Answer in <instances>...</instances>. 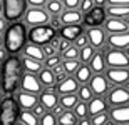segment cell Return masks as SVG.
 Wrapping results in <instances>:
<instances>
[{"label":"cell","mask_w":129,"mask_h":125,"mask_svg":"<svg viewBox=\"0 0 129 125\" xmlns=\"http://www.w3.org/2000/svg\"><path fill=\"white\" fill-rule=\"evenodd\" d=\"M87 67L91 68L92 75H104L106 70H107L104 53H102V52H97L96 55H94V58H92L91 62H89V65H87Z\"/></svg>","instance_id":"obj_23"},{"label":"cell","mask_w":129,"mask_h":125,"mask_svg":"<svg viewBox=\"0 0 129 125\" xmlns=\"http://www.w3.org/2000/svg\"><path fill=\"white\" fill-rule=\"evenodd\" d=\"M76 97H77L79 102L89 103V102L94 98V93H92V90H91L89 85H79V88H77V92H76Z\"/></svg>","instance_id":"obj_32"},{"label":"cell","mask_w":129,"mask_h":125,"mask_svg":"<svg viewBox=\"0 0 129 125\" xmlns=\"http://www.w3.org/2000/svg\"><path fill=\"white\" fill-rule=\"evenodd\" d=\"M60 58H62V60H79V48L71 45L66 52L60 53Z\"/></svg>","instance_id":"obj_37"},{"label":"cell","mask_w":129,"mask_h":125,"mask_svg":"<svg viewBox=\"0 0 129 125\" xmlns=\"http://www.w3.org/2000/svg\"><path fill=\"white\" fill-rule=\"evenodd\" d=\"M42 52H44V57H45V58L54 57V55H59V53L55 52V48L52 47V43H47V45H44V47H42Z\"/></svg>","instance_id":"obj_45"},{"label":"cell","mask_w":129,"mask_h":125,"mask_svg":"<svg viewBox=\"0 0 129 125\" xmlns=\"http://www.w3.org/2000/svg\"><path fill=\"white\" fill-rule=\"evenodd\" d=\"M15 125H24V123H22V122H17V123H15Z\"/></svg>","instance_id":"obj_60"},{"label":"cell","mask_w":129,"mask_h":125,"mask_svg":"<svg viewBox=\"0 0 129 125\" xmlns=\"http://www.w3.org/2000/svg\"><path fill=\"white\" fill-rule=\"evenodd\" d=\"M14 98L17 102L20 110H32L34 107L39 103V97L37 95H32V93H25V92H20L17 90L14 93Z\"/></svg>","instance_id":"obj_15"},{"label":"cell","mask_w":129,"mask_h":125,"mask_svg":"<svg viewBox=\"0 0 129 125\" xmlns=\"http://www.w3.org/2000/svg\"><path fill=\"white\" fill-rule=\"evenodd\" d=\"M89 120H91V125H106L109 122V115L107 113H99V115L89 117Z\"/></svg>","instance_id":"obj_40"},{"label":"cell","mask_w":129,"mask_h":125,"mask_svg":"<svg viewBox=\"0 0 129 125\" xmlns=\"http://www.w3.org/2000/svg\"><path fill=\"white\" fill-rule=\"evenodd\" d=\"M89 40V45L94 47L97 52H102L107 47V34L104 32L102 27H96V29H84Z\"/></svg>","instance_id":"obj_10"},{"label":"cell","mask_w":129,"mask_h":125,"mask_svg":"<svg viewBox=\"0 0 129 125\" xmlns=\"http://www.w3.org/2000/svg\"><path fill=\"white\" fill-rule=\"evenodd\" d=\"M106 125H114V123H112V122H111V120H109V122H107V123H106Z\"/></svg>","instance_id":"obj_59"},{"label":"cell","mask_w":129,"mask_h":125,"mask_svg":"<svg viewBox=\"0 0 129 125\" xmlns=\"http://www.w3.org/2000/svg\"><path fill=\"white\" fill-rule=\"evenodd\" d=\"M0 75H2V63H0Z\"/></svg>","instance_id":"obj_61"},{"label":"cell","mask_w":129,"mask_h":125,"mask_svg":"<svg viewBox=\"0 0 129 125\" xmlns=\"http://www.w3.org/2000/svg\"><path fill=\"white\" fill-rule=\"evenodd\" d=\"M102 29H104V32L107 34V37H109V35H117V34L129 32V27L126 25L124 20H121V19H109V17L106 19Z\"/></svg>","instance_id":"obj_16"},{"label":"cell","mask_w":129,"mask_h":125,"mask_svg":"<svg viewBox=\"0 0 129 125\" xmlns=\"http://www.w3.org/2000/svg\"><path fill=\"white\" fill-rule=\"evenodd\" d=\"M39 125H57V118L52 115V112H47L42 118H39Z\"/></svg>","instance_id":"obj_42"},{"label":"cell","mask_w":129,"mask_h":125,"mask_svg":"<svg viewBox=\"0 0 129 125\" xmlns=\"http://www.w3.org/2000/svg\"><path fill=\"white\" fill-rule=\"evenodd\" d=\"M60 65H62V70H64V73H66L67 77H74L82 63L79 62V60H62Z\"/></svg>","instance_id":"obj_31"},{"label":"cell","mask_w":129,"mask_h":125,"mask_svg":"<svg viewBox=\"0 0 129 125\" xmlns=\"http://www.w3.org/2000/svg\"><path fill=\"white\" fill-rule=\"evenodd\" d=\"M19 90L39 97L44 92V87H42V83L39 82V77H37V75H30V73H24V72H22Z\"/></svg>","instance_id":"obj_9"},{"label":"cell","mask_w":129,"mask_h":125,"mask_svg":"<svg viewBox=\"0 0 129 125\" xmlns=\"http://www.w3.org/2000/svg\"><path fill=\"white\" fill-rule=\"evenodd\" d=\"M62 63V58H60V55H54V57H49L44 60V68H49V70H52L54 67H57V65H60Z\"/></svg>","instance_id":"obj_39"},{"label":"cell","mask_w":129,"mask_h":125,"mask_svg":"<svg viewBox=\"0 0 129 125\" xmlns=\"http://www.w3.org/2000/svg\"><path fill=\"white\" fill-rule=\"evenodd\" d=\"M39 103H40L47 112H52L54 107L59 105V95L55 93L54 88H45V90L39 95Z\"/></svg>","instance_id":"obj_17"},{"label":"cell","mask_w":129,"mask_h":125,"mask_svg":"<svg viewBox=\"0 0 129 125\" xmlns=\"http://www.w3.org/2000/svg\"><path fill=\"white\" fill-rule=\"evenodd\" d=\"M57 125H77V117L74 115L72 110H66L57 118Z\"/></svg>","instance_id":"obj_35"},{"label":"cell","mask_w":129,"mask_h":125,"mask_svg":"<svg viewBox=\"0 0 129 125\" xmlns=\"http://www.w3.org/2000/svg\"><path fill=\"white\" fill-rule=\"evenodd\" d=\"M49 25L52 27L55 32H59V30L62 29V24H60V19L59 17H50V20H49Z\"/></svg>","instance_id":"obj_47"},{"label":"cell","mask_w":129,"mask_h":125,"mask_svg":"<svg viewBox=\"0 0 129 125\" xmlns=\"http://www.w3.org/2000/svg\"><path fill=\"white\" fill-rule=\"evenodd\" d=\"M27 0H5L4 2V17L9 24L22 22L25 12H27Z\"/></svg>","instance_id":"obj_4"},{"label":"cell","mask_w":129,"mask_h":125,"mask_svg":"<svg viewBox=\"0 0 129 125\" xmlns=\"http://www.w3.org/2000/svg\"><path fill=\"white\" fill-rule=\"evenodd\" d=\"M19 122H22L24 125H39V118L32 113V110H20Z\"/></svg>","instance_id":"obj_34"},{"label":"cell","mask_w":129,"mask_h":125,"mask_svg":"<svg viewBox=\"0 0 129 125\" xmlns=\"http://www.w3.org/2000/svg\"><path fill=\"white\" fill-rule=\"evenodd\" d=\"M5 47V40H4V35H0V48Z\"/></svg>","instance_id":"obj_54"},{"label":"cell","mask_w":129,"mask_h":125,"mask_svg":"<svg viewBox=\"0 0 129 125\" xmlns=\"http://www.w3.org/2000/svg\"><path fill=\"white\" fill-rule=\"evenodd\" d=\"M77 97L76 93H72V95H62L59 97V105L62 107L64 110H74V107L77 105Z\"/></svg>","instance_id":"obj_33"},{"label":"cell","mask_w":129,"mask_h":125,"mask_svg":"<svg viewBox=\"0 0 129 125\" xmlns=\"http://www.w3.org/2000/svg\"><path fill=\"white\" fill-rule=\"evenodd\" d=\"M104 98L109 108L129 105V87H111V90L107 92Z\"/></svg>","instance_id":"obj_7"},{"label":"cell","mask_w":129,"mask_h":125,"mask_svg":"<svg viewBox=\"0 0 129 125\" xmlns=\"http://www.w3.org/2000/svg\"><path fill=\"white\" fill-rule=\"evenodd\" d=\"M96 53H97V50L94 47H91V45L81 48V50H79V62H81L82 65H89V62L94 58Z\"/></svg>","instance_id":"obj_30"},{"label":"cell","mask_w":129,"mask_h":125,"mask_svg":"<svg viewBox=\"0 0 129 125\" xmlns=\"http://www.w3.org/2000/svg\"><path fill=\"white\" fill-rule=\"evenodd\" d=\"M20 57H27V58H32V60H37V62H42L45 60L44 57V52H42V47L39 45H34V43L27 42V45L24 47V50L20 52Z\"/></svg>","instance_id":"obj_24"},{"label":"cell","mask_w":129,"mask_h":125,"mask_svg":"<svg viewBox=\"0 0 129 125\" xmlns=\"http://www.w3.org/2000/svg\"><path fill=\"white\" fill-rule=\"evenodd\" d=\"M20 67H22V72L24 73L39 75V73L42 72V68H44V63L37 62V60H32V58H27V57H20Z\"/></svg>","instance_id":"obj_22"},{"label":"cell","mask_w":129,"mask_h":125,"mask_svg":"<svg viewBox=\"0 0 129 125\" xmlns=\"http://www.w3.org/2000/svg\"><path fill=\"white\" fill-rule=\"evenodd\" d=\"M20 77H22L20 57L19 55H10L2 65V93L5 97L14 95L19 90Z\"/></svg>","instance_id":"obj_1"},{"label":"cell","mask_w":129,"mask_h":125,"mask_svg":"<svg viewBox=\"0 0 129 125\" xmlns=\"http://www.w3.org/2000/svg\"><path fill=\"white\" fill-rule=\"evenodd\" d=\"M62 27H71V25H82L84 17L79 10H64V14L59 17Z\"/></svg>","instance_id":"obj_21"},{"label":"cell","mask_w":129,"mask_h":125,"mask_svg":"<svg viewBox=\"0 0 129 125\" xmlns=\"http://www.w3.org/2000/svg\"><path fill=\"white\" fill-rule=\"evenodd\" d=\"M72 112L77 117V120H82V118H87L89 117V108H87V103H84V102H77V105L74 107Z\"/></svg>","instance_id":"obj_36"},{"label":"cell","mask_w":129,"mask_h":125,"mask_svg":"<svg viewBox=\"0 0 129 125\" xmlns=\"http://www.w3.org/2000/svg\"><path fill=\"white\" fill-rule=\"evenodd\" d=\"M50 15L45 12V9H27L24 19V25L27 29H35V27H42V25H49Z\"/></svg>","instance_id":"obj_6"},{"label":"cell","mask_w":129,"mask_h":125,"mask_svg":"<svg viewBox=\"0 0 129 125\" xmlns=\"http://www.w3.org/2000/svg\"><path fill=\"white\" fill-rule=\"evenodd\" d=\"M94 7H96V5H94V0H81V2H79V12H81L82 17L87 15Z\"/></svg>","instance_id":"obj_38"},{"label":"cell","mask_w":129,"mask_h":125,"mask_svg":"<svg viewBox=\"0 0 129 125\" xmlns=\"http://www.w3.org/2000/svg\"><path fill=\"white\" fill-rule=\"evenodd\" d=\"M77 88H79V83H77V80L74 77H66L62 80V82H59L57 85H55V93H57L59 97L62 95H72V93H76Z\"/></svg>","instance_id":"obj_18"},{"label":"cell","mask_w":129,"mask_h":125,"mask_svg":"<svg viewBox=\"0 0 129 125\" xmlns=\"http://www.w3.org/2000/svg\"><path fill=\"white\" fill-rule=\"evenodd\" d=\"M9 57H10V55H9V52L5 50V47H2V48H0V63L4 65V62H5V60H7Z\"/></svg>","instance_id":"obj_51"},{"label":"cell","mask_w":129,"mask_h":125,"mask_svg":"<svg viewBox=\"0 0 129 125\" xmlns=\"http://www.w3.org/2000/svg\"><path fill=\"white\" fill-rule=\"evenodd\" d=\"M7 27H9V22H7L4 17H0V35H4V34H5Z\"/></svg>","instance_id":"obj_50"},{"label":"cell","mask_w":129,"mask_h":125,"mask_svg":"<svg viewBox=\"0 0 129 125\" xmlns=\"http://www.w3.org/2000/svg\"><path fill=\"white\" fill-rule=\"evenodd\" d=\"M32 113H34L35 117H37V118H42V117L45 115V113H47V110H45V108H44V107L40 105V103H37V105H35V107L32 108Z\"/></svg>","instance_id":"obj_46"},{"label":"cell","mask_w":129,"mask_h":125,"mask_svg":"<svg viewBox=\"0 0 129 125\" xmlns=\"http://www.w3.org/2000/svg\"><path fill=\"white\" fill-rule=\"evenodd\" d=\"M109 5H117V7H129V0H107Z\"/></svg>","instance_id":"obj_49"},{"label":"cell","mask_w":129,"mask_h":125,"mask_svg":"<svg viewBox=\"0 0 129 125\" xmlns=\"http://www.w3.org/2000/svg\"><path fill=\"white\" fill-rule=\"evenodd\" d=\"M4 97H5V95H4V93H2V90H0V102L4 100Z\"/></svg>","instance_id":"obj_57"},{"label":"cell","mask_w":129,"mask_h":125,"mask_svg":"<svg viewBox=\"0 0 129 125\" xmlns=\"http://www.w3.org/2000/svg\"><path fill=\"white\" fill-rule=\"evenodd\" d=\"M106 14L109 19H121L124 20L129 15V7H117V5L106 4Z\"/></svg>","instance_id":"obj_26"},{"label":"cell","mask_w":129,"mask_h":125,"mask_svg":"<svg viewBox=\"0 0 129 125\" xmlns=\"http://www.w3.org/2000/svg\"><path fill=\"white\" fill-rule=\"evenodd\" d=\"M107 115L114 125H129V105L112 107V108H109Z\"/></svg>","instance_id":"obj_14"},{"label":"cell","mask_w":129,"mask_h":125,"mask_svg":"<svg viewBox=\"0 0 129 125\" xmlns=\"http://www.w3.org/2000/svg\"><path fill=\"white\" fill-rule=\"evenodd\" d=\"M77 125H91L89 117H87V118H82V120H77Z\"/></svg>","instance_id":"obj_53"},{"label":"cell","mask_w":129,"mask_h":125,"mask_svg":"<svg viewBox=\"0 0 129 125\" xmlns=\"http://www.w3.org/2000/svg\"><path fill=\"white\" fill-rule=\"evenodd\" d=\"M104 75L111 87H127L129 85V68H107Z\"/></svg>","instance_id":"obj_12"},{"label":"cell","mask_w":129,"mask_h":125,"mask_svg":"<svg viewBox=\"0 0 129 125\" xmlns=\"http://www.w3.org/2000/svg\"><path fill=\"white\" fill-rule=\"evenodd\" d=\"M87 108H89V117L99 115V113H107L109 112V105H107L104 97H94L87 103Z\"/></svg>","instance_id":"obj_20"},{"label":"cell","mask_w":129,"mask_h":125,"mask_svg":"<svg viewBox=\"0 0 129 125\" xmlns=\"http://www.w3.org/2000/svg\"><path fill=\"white\" fill-rule=\"evenodd\" d=\"M124 53H126V57L129 58V47H127V48H126V50H124Z\"/></svg>","instance_id":"obj_56"},{"label":"cell","mask_w":129,"mask_h":125,"mask_svg":"<svg viewBox=\"0 0 129 125\" xmlns=\"http://www.w3.org/2000/svg\"><path fill=\"white\" fill-rule=\"evenodd\" d=\"M127 47H129V32L117 34V35H109V37H107V48L122 50V52H124Z\"/></svg>","instance_id":"obj_19"},{"label":"cell","mask_w":129,"mask_h":125,"mask_svg":"<svg viewBox=\"0 0 129 125\" xmlns=\"http://www.w3.org/2000/svg\"><path fill=\"white\" fill-rule=\"evenodd\" d=\"M57 37H59V35H57ZM71 45H72L71 42H67V40H64V39H60V37H59V55H60L62 52H66Z\"/></svg>","instance_id":"obj_48"},{"label":"cell","mask_w":129,"mask_h":125,"mask_svg":"<svg viewBox=\"0 0 129 125\" xmlns=\"http://www.w3.org/2000/svg\"><path fill=\"white\" fill-rule=\"evenodd\" d=\"M64 112H66V110H64L62 107H60V105H57V107H54V110H52V115L55 117V118H59V117L62 115Z\"/></svg>","instance_id":"obj_52"},{"label":"cell","mask_w":129,"mask_h":125,"mask_svg":"<svg viewBox=\"0 0 129 125\" xmlns=\"http://www.w3.org/2000/svg\"><path fill=\"white\" fill-rule=\"evenodd\" d=\"M74 78L77 80L79 85H89V82H91V78H92L91 68L87 67V65H81L79 70H77V73L74 75Z\"/></svg>","instance_id":"obj_29"},{"label":"cell","mask_w":129,"mask_h":125,"mask_svg":"<svg viewBox=\"0 0 129 125\" xmlns=\"http://www.w3.org/2000/svg\"><path fill=\"white\" fill-rule=\"evenodd\" d=\"M107 68H129V58L122 50H112L106 47L102 50Z\"/></svg>","instance_id":"obj_8"},{"label":"cell","mask_w":129,"mask_h":125,"mask_svg":"<svg viewBox=\"0 0 129 125\" xmlns=\"http://www.w3.org/2000/svg\"><path fill=\"white\" fill-rule=\"evenodd\" d=\"M0 90H2V75H0Z\"/></svg>","instance_id":"obj_58"},{"label":"cell","mask_w":129,"mask_h":125,"mask_svg":"<svg viewBox=\"0 0 129 125\" xmlns=\"http://www.w3.org/2000/svg\"><path fill=\"white\" fill-rule=\"evenodd\" d=\"M127 87H129V85H127Z\"/></svg>","instance_id":"obj_62"},{"label":"cell","mask_w":129,"mask_h":125,"mask_svg":"<svg viewBox=\"0 0 129 125\" xmlns=\"http://www.w3.org/2000/svg\"><path fill=\"white\" fill-rule=\"evenodd\" d=\"M107 19V14H106L104 7H94V9L89 12L87 15H84V20H82V27L84 29H96V27H102Z\"/></svg>","instance_id":"obj_11"},{"label":"cell","mask_w":129,"mask_h":125,"mask_svg":"<svg viewBox=\"0 0 129 125\" xmlns=\"http://www.w3.org/2000/svg\"><path fill=\"white\" fill-rule=\"evenodd\" d=\"M4 40L5 50L9 52V55H20V52L29 42V29L24 25V22L9 24L4 34Z\"/></svg>","instance_id":"obj_2"},{"label":"cell","mask_w":129,"mask_h":125,"mask_svg":"<svg viewBox=\"0 0 129 125\" xmlns=\"http://www.w3.org/2000/svg\"><path fill=\"white\" fill-rule=\"evenodd\" d=\"M79 2L81 0H62L64 10H79Z\"/></svg>","instance_id":"obj_43"},{"label":"cell","mask_w":129,"mask_h":125,"mask_svg":"<svg viewBox=\"0 0 129 125\" xmlns=\"http://www.w3.org/2000/svg\"><path fill=\"white\" fill-rule=\"evenodd\" d=\"M45 12L50 17H60L64 14V5L62 0H47L45 4Z\"/></svg>","instance_id":"obj_28"},{"label":"cell","mask_w":129,"mask_h":125,"mask_svg":"<svg viewBox=\"0 0 129 125\" xmlns=\"http://www.w3.org/2000/svg\"><path fill=\"white\" fill-rule=\"evenodd\" d=\"M20 108L15 102L14 95L4 97L0 102V125H15L19 122Z\"/></svg>","instance_id":"obj_3"},{"label":"cell","mask_w":129,"mask_h":125,"mask_svg":"<svg viewBox=\"0 0 129 125\" xmlns=\"http://www.w3.org/2000/svg\"><path fill=\"white\" fill-rule=\"evenodd\" d=\"M47 0H27V7L29 9H45Z\"/></svg>","instance_id":"obj_44"},{"label":"cell","mask_w":129,"mask_h":125,"mask_svg":"<svg viewBox=\"0 0 129 125\" xmlns=\"http://www.w3.org/2000/svg\"><path fill=\"white\" fill-rule=\"evenodd\" d=\"M89 87H91L94 97H106L107 92L111 90V85L107 82L106 75H92L91 82H89Z\"/></svg>","instance_id":"obj_13"},{"label":"cell","mask_w":129,"mask_h":125,"mask_svg":"<svg viewBox=\"0 0 129 125\" xmlns=\"http://www.w3.org/2000/svg\"><path fill=\"white\" fill-rule=\"evenodd\" d=\"M72 45H74V47H77L79 50H81V48H84V47H87V45H89V40H87L86 32H82V34L79 35L74 42H72Z\"/></svg>","instance_id":"obj_41"},{"label":"cell","mask_w":129,"mask_h":125,"mask_svg":"<svg viewBox=\"0 0 129 125\" xmlns=\"http://www.w3.org/2000/svg\"><path fill=\"white\" fill-rule=\"evenodd\" d=\"M55 37H57V32L50 25H42V27H35V29L29 30V42L39 47L50 43Z\"/></svg>","instance_id":"obj_5"},{"label":"cell","mask_w":129,"mask_h":125,"mask_svg":"<svg viewBox=\"0 0 129 125\" xmlns=\"http://www.w3.org/2000/svg\"><path fill=\"white\" fill-rule=\"evenodd\" d=\"M82 32H84V27H82V25H71V27H62V29L57 32V35L60 39H64V40L72 43Z\"/></svg>","instance_id":"obj_25"},{"label":"cell","mask_w":129,"mask_h":125,"mask_svg":"<svg viewBox=\"0 0 129 125\" xmlns=\"http://www.w3.org/2000/svg\"><path fill=\"white\" fill-rule=\"evenodd\" d=\"M37 77H39V82L42 83L44 90H45V88H55V85H57L52 70H49V68H42V72L39 73Z\"/></svg>","instance_id":"obj_27"},{"label":"cell","mask_w":129,"mask_h":125,"mask_svg":"<svg viewBox=\"0 0 129 125\" xmlns=\"http://www.w3.org/2000/svg\"><path fill=\"white\" fill-rule=\"evenodd\" d=\"M2 15H4V2L0 0V17H2Z\"/></svg>","instance_id":"obj_55"}]
</instances>
